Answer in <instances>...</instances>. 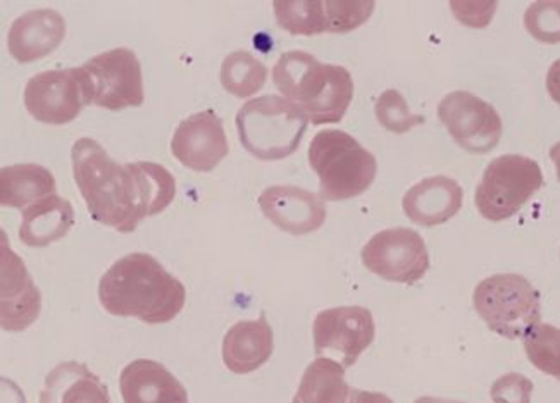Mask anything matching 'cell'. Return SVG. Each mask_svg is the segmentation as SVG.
I'll return each mask as SVG.
<instances>
[{
	"instance_id": "d4e9b609",
	"label": "cell",
	"mask_w": 560,
	"mask_h": 403,
	"mask_svg": "<svg viewBox=\"0 0 560 403\" xmlns=\"http://www.w3.org/2000/svg\"><path fill=\"white\" fill-rule=\"evenodd\" d=\"M272 11L278 25L290 35L313 37L328 32V16L322 0H275Z\"/></svg>"
},
{
	"instance_id": "9a60e30c",
	"label": "cell",
	"mask_w": 560,
	"mask_h": 403,
	"mask_svg": "<svg viewBox=\"0 0 560 403\" xmlns=\"http://www.w3.org/2000/svg\"><path fill=\"white\" fill-rule=\"evenodd\" d=\"M259 208L277 228L293 237L317 232L326 221L322 197L292 185L266 188L260 193Z\"/></svg>"
},
{
	"instance_id": "484cf974",
	"label": "cell",
	"mask_w": 560,
	"mask_h": 403,
	"mask_svg": "<svg viewBox=\"0 0 560 403\" xmlns=\"http://www.w3.org/2000/svg\"><path fill=\"white\" fill-rule=\"evenodd\" d=\"M524 352L529 363L545 372L560 379V330L552 324H536L523 339Z\"/></svg>"
},
{
	"instance_id": "5b68a950",
	"label": "cell",
	"mask_w": 560,
	"mask_h": 403,
	"mask_svg": "<svg viewBox=\"0 0 560 403\" xmlns=\"http://www.w3.org/2000/svg\"><path fill=\"white\" fill-rule=\"evenodd\" d=\"M308 164L319 176V197L329 202L362 195L374 183L378 163L352 134L323 130L308 145Z\"/></svg>"
},
{
	"instance_id": "52a82bcc",
	"label": "cell",
	"mask_w": 560,
	"mask_h": 403,
	"mask_svg": "<svg viewBox=\"0 0 560 403\" xmlns=\"http://www.w3.org/2000/svg\"><path fill=\"white\" fill-rule=\"evenodd\" d=\"M541 187L544 173L536 161L520 154L500 155L488 164L476 188V208L485 220L500 223L516 216Z\"/></svg>"
},
{
	"instance_id": "e0dca14e",
	"label": "cell",
	"mask_w": 560,
	"mask_h": 403,
	"mask_svg": "<svg viewBox=\"0 0 560 403\" xmlns=\"http://www.w3.org/2000/svg\"><path fill=\"white\" fill-rule=\"evenodd\" d=\"M463 202V188L455 179L448 176H431L407 190L402 209L412 223L433 228L457 216Z\"/></svg>"
},
{
	"instance_id": "83f0119b",
	"label": "cell",
	"mask_w": 560,
	"mask_h": 403,
	"mask_svg": "<svg viewBox=\"0 0 560 403\" xmlns=\"http://www.w3.org/2000/svg\"><path fill=\"white\" fill-rule=\"evenodd\" d=\"M524 28L541 44H560V0L533 2L524 13Z\"/></svg>"
},
{
	"instance_id": "d6986e66",
	"label": "cell",
	"mask_w": 560,
	"mask_h": 403,
	"mask_svg": "<svg viewBox=\"0 0 560 403\" xmlns=\"http://www.w3.org/2000/svg\"><path fill=\"white\" fill-rule=\"evenodd\" d=\"M275 334L265 313L257 321H238L223 340V363L228 371L244 376L257 371L271 358Z\"/></svg>"
},
{
	"instance_id": "2e32d148",
	"label": "cell",
	"mask_w": 560,
	"mask_h": 403,
	"mask_svg": "<svg viewBox=\"0 0 560 403\" xmlns=\"http://www.w3.org/2000/svg\"><path fill=\"white\" fill-rule=\"evenodd\" d=\"M66 21L54 9H35L16 17L8 33V49L21 64L47 58L62 44Z\"/></svg>"
},
{
	"instance_id": "f1b7e54d",
	"label": "cell",
	"mask_w": 560,
	"mask_h": 403,
	"mask_svg": "<svg viewBox=\"0 0 560 403\" xmlns=\"http://www.w3.org/2000/svg\"><path fill=\"white\" fill-rule=\"evenodd\" d=\"M373 0H326V16H328V33H349L364 25L374 11Z\"/></svg>"
},
{
	"instance_id": "ba28073f",
	"label": "cell",
	"mask_w": 560,
	"mask_h": 403,
	"mask_svg": "<svg viewBox=\"0 0 560 403\" xmlns=\"http://www.w3.org/2000/svg\"><path fill=\"white\" fill-rule=\"evenodd\" d=\"M92 104L90 82L83 68L44 71L25 86L28 115L50 127H65Z\"/></svg>"
},
{
	"instance_id": "7c38bea8",
	"label": "cell",
	"mask_w": 560,
	"mask_h": 403,
	"mask_svg": "<svg viewBox=\"0 0 560 403\" xmlns=\"http://www.w3.org/2000/svg\"><path fill=\"white\" fill-rule=\"evenodd\" d=\"M439 119L464 151L483 155L499 145L502 119L491 104L469 92H452L439 104Z\"/></svg>"
},
{
	"instance_id": "8fae6325",
	"label": "cell",
	"mask_w": 560,
	"mask_h": 403,
	"mask_svg": "<svg viewBox=\"0 0 560 403\" xmlns=\"http://www.w3.org/2000/svg\"><path fill=\"white\" fill-rule=\"evenodd\" d=\"M373 313L365 307L347 306L317 313L313 324L317 357L334 358L349 369L374 342Z\"/></svg>"
},
{
	"instance_id": "603a6c76",
	"label": "cell",
	"mask_w": 560,
	"mask_h": 403,
	"mask_svg": "<svg viewBox=\"0 0 560 403\" xmlns=\"http://www.w3.org/2000/svg\"><path fill=\"white\" fill-rule=\"evenodd\" d=\"M352 388L346 367L328 357H317L305 369L292 403H349Z\"/></svg>"
},
{
	"instance_id": "cb8c5ba5",
	"label": "cell",
	"mask_w": 560,
	"mask_h": 403,
	"mask_svg": "<svg viewBox=\"0 0 560 403\" xmlns=\"http://www.w3.org/2000/svg\"><path fill=\"white\" fill-rule=\"evenodd\" d=\"M268 80V68L247 50H235L221 66V85L238 98L256 95Z\"/></svg>"
},
{
	"instance_id": "ffe728a7",
	"label": "cell",
	"mask_w": 560,
	"mask_h": 403,
	"mask_svg": "<svg viewBox=\"0 0 560 403\" xmlns=\"http://www.w3.org/2000/svg\"><path fill=\"white\" fill-rule=\"evenodd\" d=\"M40 403H110L101 378L82 363L57 364L45 378Z\"/></svg>"
},
{
	"instance_id": "30bf717a",
	"label": "cell",
	"mask_w": 560,
	"mask_h": 403,
	"mask_svg": "<svg viewBox=\"0 0 560 403\" xmlns=\"http://www.w3.org/2000/svg\"><path fill=\"white\" fill-rule=\"evenodd\" d=\"M90 82L92 104L107 110L140 107L143 94L142 66L127 47L107 50L82 66Z\"/></svg>"
},
{
	"instance_id": "1f68e13d",
	"label": "cell",
	"mask_w": 560,
	"mask_h": 403,
	"mask_svg": "<svg viewBox=\"0 0 560 403\" xmlns=\"http://www.w3.org/2000/svg\"><path fill=\"white\" fill-rule=\"evenodd\" d=\"M349 403H394V400L383 393H376V391L353 390L352 388Z\"/></svg>"
},
{
	"instance_id": "8992f818",
	"label": "cell",
	"mask_w": 560,
	"mask_h": 403,
	"mask_svg": "<svg viewBox=\"0 0 560 403\" xmlns=\"http://www.w3.org/2000/svg\"><path fill=\"white\" fill-rule=\"evenodd\" d=\"M476 312L493 333L524 339L541 321L538 289L521 274H495L476 286Z\"/></svg>"
},
{
	"instance_id": "d6a6232c",
	"label": "cell",
	"mask_w": 560,
	"mask_h": 403,
	"mask_svg": "<svg viewBox=\"0 0 560 403\" xmlns=\"http://www.w3.org/2000/svg\"><path fill=\"white\" fill-rule=\"evenodd\" d=\"M548 95L552 97L553 103L560 106V59H557L547 73Z\"/></svg>"
},
{
	"instance_id": "4dcf8cb0",
	"label": "cell",
	"mask_w": 560,
	"mask_h": 403,
	"mask_svg": "<svg viewBox=\"0 0 560 403\" xmlns=\"http://www.w3.org/2000/svg\"><path fill=\"white\" fill-rule=\"evenodd\" d=\"M451 9L463 25L485 28L497 11V2H451Z\"/></svg>"
},
{
	"instance_id": "4316f807",
	"label": "cell",
	"mask_w": 560,
	"mask_h": 403,
	"mask_svg": "<svg viewBox=\"0 0 560 403\" xmlns=\"http://www.w3.org/2000/svg\"><path fill=\"white\" fill-rule=\"evenodd\" d=\"M376 119L385 130L392 133L402 134L412 128L424 125V118L419 115H412L407 100L398 90H386L376 100Z\"/></svg>"
},
{
	"instance_id": "7402d4cb",
	"label": "cell",
	"mask_w": 560,
	"mask_h": 403,
	"mask_svg": "<svg viewBox=\"0 0 560 403\" xmlns=\"http://www.w3.org/2000/svg\"><path fill=\"white\" fill-rule=\"evenodd\" d=\"M56 178L40 164H16L0 169V204L25 209L56 195Z\"/></svg>"
},
{
	"instance_id": "5bb4252c",
	"label": "cell",
	"mask_w": 560,
	"mask_h": 403,
	"mask_svg": "<svg viewBox=\"0 0 560 403\" xmlns=\"http://www.w3.org/2000/svg\"><path fill=\"white\" fill-rule=\"evenodd\" d=\"M2 294H0V324L2 330L20 333L32 327L40 316V292L26 271L25 262L8 247L2 233Z\"/></svg>"
},
{
	"instance_id": "7a4b0ae2",
	"label": "cell",
	"mask_w": 560,
	"mask_h": 403,
	"mask_svg": "<svg viewBox=\"0 0 560 403\" xmlns=\"http://www.w3.org/2000/svg\"><path fill=\"white\" fill-rule=\"evenodd\" d=\"M98 300L110 316L164 324L182 312L187 288L155 257L133 252L114 262L101 277Z\"/></svg>"
},
{
	"instance_id": "ac0fdd59",
	"label": "cell",
	"mask_w": 560,
	"mask_h": 403,
	"mask_svg": "<svg viewBox=\"0 0 560 403\" xmlns=\"http://www.w3.org/2000/svg\"><path fill=\"white\" fill-rule=\"evenodd\" d=\"M125 403H188V393L166 367L149 358L128 364L119 376Z\"/></svg>"
},
{
	"instance_id": "f546056e",
	"label": "cell",
	"mask_w": 560,
	"mask_h": 403,
	"mask_svg": "<svg viewBox=\"0 0 560 403\" xmlns=\"http://www.w3.org/2000/svg\"><path fill=\"white\" fill-rule=\"evenodd\" d=\"M533 390L532 379L509 372L491 384L490 396L493 403H532Z\"/></svg>"
},
{
	"instance_id": "6da1fadb",
	"label": "cell",
	"mask_w": 560,
	"mask_h": 403,
	"mask_svg": "<svg viewBox=\"0 0 560 403\" xmlns=\"http://www.w3.org/2000/svg\"><path fill=\"white\" fill-rule=\"evenodd\" d=\"M74 181L92 220L119 233H133L145 217L170 208L175 176L155 163L119 164L94 139L71 149Z\"/></svg>"
},
{
	"instance_id": "3957f363",
	"label": "cell",
	"mask_w": 560,
	"mask_h": 403,
	"mask_svg": "<svg viewBox=\"0 0 560 403\" xmlns=\"http://www.w3.org/2000/svg\"><path fill=\"white\" fill-rule=\"evenodd\" d=\"M272 83L322 127L340 122L353 98V80L343 66L323 64L313 54L290 50L272 68Z\"/></svg>"
},
{
	"instance_id": "836d02e7",
	"label": "cell",
	"mask_w": 560,
	"mask_h": 403,
	"mask_svg": "<svg viewBox=\"0 0 560 403\" xmlns=\"http://www.w3.org/2000/svg\"><path fill=\"white\" fill-rule=\"evenodd\" d=\"M550 159H552V163L556 164L557 178H559L560 181V142L556 143V145L550 149Z\"/></svg>"
},
{
	"instance_id": "4fadbf2b",
	"label": "cell",
	"mask_w": 560,
	"mask_h": 403,
	"mask_svg": "<svg viewBox=\"0 0 560 403\" xmlns=\"http://www.w3.org/2000/svg\"><path fill=\"white\" fill-rule=\"evenodd\" d=\"M171 152L191 171L209 173L230 154L223 121L208 109L183 119L171 140Z\"/></svg>"
},
{
	"instance_id": "9c48e42d",
	"label": "cell",
	"mask_w": 560,
	"mask_h": 403,
	"mask_svg": "<svg viewBox=\"0 0 560 403\" xmlns=\"http://www.w3.org/2000/svg\"><path fill=\"white\" fill-rule=\"evenodd\" d=\"M362 264L368 271L392 283L415 285L427 276L430 256L421 235L410 228L380 232L364 245Z\"/></svg>"
},
{
	"instance_id": "277c9868",
	"label": "cell",
	"mask_w": 560,
	"mask_h": 403,
	"mask_svg": "<svg viewBox=\"0 0 560 403\" xmlns=\"http://www.w3.org/2000/svg\"><path fill=\"white\" fill-rule=\"evenodd\" d=\"M307 125L304 109L278 95L248 100L236 115L242 147L260 161H281L295 154Z\"/></svg>"
},
{
	"instance_id": "e575fe53",
	"label": "cell",
	"mask_w": 560,
	"mask_h": 403,
	"mask_svg": "<svg viewBox=\"0 0 560 403\" xmlns=\"http://www.w3.org/2000/svg\"><path fill=\"white\" fill-rule=\"evenodd\" d=\"M415 403H466V402H457V400H448V399H436V396H421V399L416 400Z\"/></svg>"
},
{
	"instance_id": "44dd1931",
	"label": "cell",
	"mask_w": 560,
	"mask_h": 403,
	"mask_svg": "<svg viewBox=\"0 0 560 403\" xmlns=\"http://www.w3.org/2000/svg\"><path fill=\"white\" fill-rule=\"evenodd\" d=\"M73 224L74 211L70 200L50 195L21 212L20 240L33 249H44L62 240Z\"/></svg>"
}]
</instances>
